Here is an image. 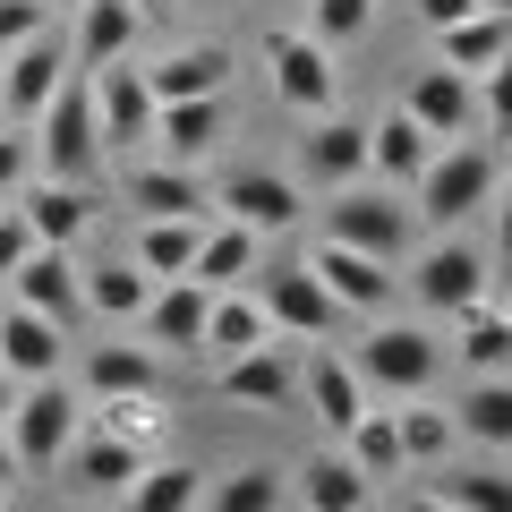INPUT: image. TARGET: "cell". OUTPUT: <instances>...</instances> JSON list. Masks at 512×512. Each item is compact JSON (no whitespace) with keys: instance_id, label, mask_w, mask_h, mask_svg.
<instances>
[{"instance_id":"obj_1","label":"cell","mask_w":512,"mask_h":512,"mask_svg":"<svg viewBox=\"0 0 512 512\" xmlns=\"http://www.w3.org/2000/svg\"><path fill=\"white\" fill-rule=\"evenodd\" d=\"M26 137H35V163L52 171V180H94V171H103V128H94V86H86V69L60 77V94L26 120Z\"/></svg>"},{"instance_id":"obj_2","label":"cell","mask_w":512,"mask_h":512,"mask_svg":"<svg viewBox=\"0 0 512 512\" xmlns=\"http://www.w3.org/2000/svg\"><path fill=\"white\" fill-rule=\"evenodd\" d=\"M410 188H419V214L436 222V231H453V222H470L478 205L495 197V146L487 137H444Z\"/></svg>"},{"instance_id":"obj_3","label":"cell","mask_w":512,"mask_h":512,"mask_svg":"<svg viewBox=\"0 0 512 512\" xmlns=\"http://www.w3.org/2000/svg\"><path fill=\"white\" fill-rule=\"evenodd\" d=\"M77 419H86V410H77V393L60 376H26L0 436H9V453H18V470L35 478V470H52V461H60V444L77 436Z\"/></svg>"},{"instance_id":"obj_4","label":"cell","mask_w":512,"mask_h":512,"mask_svg":"<svg viewBox=\"0 0 512 512\" xmlns=\"http://www.w3.org/2000/svg\"><path fill=\"white\" fill-rule=\"evenodd\" d=\"M350 367H359L367 393H427L444 367V342L427 325H376L359 350H350Z\"/></svg>"},{"instance_id":"obj_5","label":"cell","mask_w":512,"mask_h":512,"mask_svg":"<svg viewBox=\"0 0 512 512\" xmlns=\"http://www.w3.org/2000/svg\"><path fill=\"white\" fill-rule=\"evenodd\" d=\"M316 282H325V299L333 308H359V316H384L393 308V265L384 256H367V248H342V239H316L308 256H299Z\"/></svg>"},{"instance_id":"obj_6","label":"cell","mask_w":512,"mask_h":512,"mask_svg":"<svg viewBox=\"0 0 512 512\" xmlns=\"http://www.w3.org/2000/svg\"><path fill=\"white\" fill-rule=\"evenodd\" d=\"M60 77H69V43H60L52 26H43V35H26V43H9V52H0V111L26 128V120L60 94Z\"/></svg>"},{"instance_id":"obj_7","label":"cell","mask_w":512,"mask_h":512,"mask_svg":"<svg viewBox=\"0 0 512 512\" xmlns=\"http://www.w3.org/2000/svg\"><path fill=\"white\" fill-rule=\"evenodd\" d=\"M94 86V128H103V154H137L154 137V94L146 77L128 69V60H103V69H86Z\"/></svg>"},{"instance_id":"obj_8","label":"cell","mask_w":512,"mask_h":512,"mask_svg":"<svg viewBox=\"0 0 512 512\" xmlns=\"http://www.w3.org/2000/svg\"><path fill=\"white\" fill-rule=\"evenodd\" d=\"M77 274H86V265H77L69 248H52V239H35V248L18 256V265H9V291H18V308H35V316H52V325H77V316H86V291H77Z\"/></svg>"},{"instance_id":"obj_9","label":"cell","mask_w":512,"mask_h":512,"mask_svg":"<svg viewBox=\"0 0 512 512\" xmlns=\"http://www.w3.org/2000/svg\"><path fill=\"white\" fill-rule=\"evenodd\" d=\"M325 239H342V248H367V256H393L410 248V205H393V197H367V188H333V205H325Z\"/></svg>"},{"instance_id":"obj_10","label":"cell","mask_w":512,"mask_h":512,"mask_svg":"<svg viewBox=\"0 0 512 512\" xmlns=\"http://www.w3.org/2000/svg\"><path fill=\"white\" fill-rule=\"evenodd\" d=\"M265 77H274V94L299 120H308V111H333V52L316 35H291V26L265 35Z\"/></svg>"},{"instance_id":"obj_11","label":"cell","mask_w":512,"mask_h":512,"mask_svg":"<svg viewBox=\"0 0 512 512\" xmlns=\"http://www.w3.org/2000/svg\"><path fill=\"white\" fill-rule=\"evenodd\" d=\"M18 214H26V231L35 239H52V248H69V239H86L94 231V214H103V197H94V180H52V171H26V188H18Z\"/></svg>"},{"instance_id":"obj_12","label":"cell","mask_w":512,"mask_h":512,"mask_svg":"<svg viewBox=\"0 0 512 512\" xmlns=\"http://www.w3.org/2000/svg\"><path fill=\"white\" fill-rule=\"evenodd\" d=\"M137 461H146V453H137L128 436H111V427H86V419H77V436L60 444L52 470L69 478V495H120L128 478H137Z\"/></svg>"},{"instance_id":"obj_13","label":"cell","mask_w":512,"mask_h":512,"mask_svg":"<svg viewBox=\"0 0 512 512\" xmlns=\"http://www.w3.org/2000/svg\"><path fill=\"white\" fill-rule=\"evenodd\" d=\"M222 393L248 402V410H291V402H299V359L282 350V333L231 350V359H222Z\"/></svg>"},{"instance_id":"obj_14","label":"cell","mask_w":512,"mask_h":512,"mask_svg":"<svg viewBox=\"0 0 512 512\" xmlns=\"http://www.w3.org/2000/svg\"><path fill=\"white\" fill-rule=\"evenodd\" d=\"M256 308H265V325L274 333H291V342H325L333 333V299H325V282L308 274V265H282V274H265V291H256Z\"/></svg>"},{"instance_id":"obj_15","label":"cell","mask_w":512,"mask_h":512,"mask_svg":"<svg viewBox=\"0 0 512 512\" xmlns=\"http://www.w3.org/2000/svg\"><path fill=\"white\" fill-rule=\"evenodd\" d=\"M470 299H495L487 256H478L470 239H444V248H427V256H419V308H436V316H461Z\"/></svg>"},{"instance_id":"obj_16","label":"cell","mask_w":512,"mask_h":512,"mask_svg":"<svg viewBox=\"0 0 512 512\" xmlns=\"http://www.w3.org/2000/svg\"><path fill=\"white\" fill-rule=\"evenodd\" d=\"M214 205L231 222H248V231H291V222L308 214V188H299L291 171H231Z\"/></svg>"},{"instance_id":"obj_17","label":"cell","mask_w":512,"mask_h":512,"mask_svg":"<svg viewBox=\"0 0 512 512\" xmlns=\"http://www.w3.org/2000/svg\"><path fill=\"white\" fill-rule=\"evenodd\" d=\"M402 111L427 128V137H436V146H444V137H478L470 77H461V69H444V60H436V69H419V77L402 86Z\"/></svg>"},{"instance_id":"obj_18","label":"cell","mask_w":512,"mask_h":512,"mask_svg":"<svg viewBox=\"0 0 512 512\" xmlns=\"http://www.w3.org/2000/svg\"><path fill=\"white\" fill-rule=\"evenodd\" d=\"M299 171L316 188H342L367 171V120H342V111H308V137H299Z\"/></svg>"},{"instance_id":"obj_19","label":"cell","mask_w":512,"mask_h":512,"mask_svg":"<svg viewBox=\"0 0 512 512\" xmlns=\"http://www.w3.org/2000/svg\"><path fill=\"white\" fill-rule=\"evenodd\" d=\"M299 393H308V410H316L325 436H342L367 410V384H359V367H350V350H308V359H299Z\"/></svg>"},{"instance_id":"obj_20","label":"cell","mask_w":512,"mask_h":512,"mask_svg":"<svg viewBox=\"0 0 512 512\" xmlns=\"http://www.w3.org/2000/svg\"><path fill=\"white\" fill-rule=\"evenodd\" d=\"M69 18H77V35H69V69L128 60V52H137V35H146V18H137L128 0H77Z\"/></svg>"},{"instance_id":"obj_21","label":"cell","mask_w":512,"mask_h":512,"mask_svg":"<svg viewBox=\"0 0 512 512\" xmlns=\"http://www.w3.org/2000/svg\"><path fill=\"white\" fill-rule=\"evenodd\" d=\"M205 282L197 274H163L146 291V308H137V325H146V342H171V350H197L205 342Z\"/></svg>"},{"instance_id":"obj_22","label":"cell","mask_w":512,"mask_h":512,"mask_svg":"<svg viewBox=\"0 0 512 512\" xmlns=\"http://www.w3.org/2000/svg\"><path fill=\"white\" fill-rule=\"evenodd\" d=\"M163 163H205L222 146V94H180V103H154V137Z\"/></svg>"},{"instance_id":"obj_23","label":"cell","mask_w":512,"mask_h":512,"mask_svg":"<svg viewBox=\"0 0 512 512\" xmlns=\"http://www.w3.org/2000/svg\"><path fill=\"white\" fill-rule=\"evenodd\" d=\"M231 69H239V60L222 52V43H180V52H163L154 69H137V77H146L154 103H180V94H222Z\"/></svg>"},{"instance_id":"obj_24","label":"cell","mask_w":512,"mask_h":512,"mask_svg":"<svg viewBox=\"0 0 512 512\" xmlns=\"http://www.w3.org/2000/svg\"><path fill=\"white\" fill-rule=\"evenodd\" d=\"M60 350H69V325H52V316L35 308H0V367L9 376H60Z\"/></svg>"},{"instance_id":"obj_25","label":"cell","mask_w":512,"mask_h":512,"mask_svg":"<svg viewBox=\"0 0 512 512\" xmlns=\"http://www.w3.org/2000/svg\"><path fill=\"white\" fill-rule=\"evenodd\" d=\"M256 256H265V231H248V222H205V239H197V256H188V274L205 282V291H231V282H248L256 274Z\"/></svg>"},{"instance_id":"obj_26","label":"cell","mask_w":512,"mask_h":512,"mask_svg":"<svg viewBox=\"0 0 512 512\" xmlns=\"http://www.w3.org/2000/svg\"><path fill=\"white\" fill-rule=\"evenodd\" d=\"M436 43H444V69L478 77V69H495V60H512V9H470V18L436 26Z\"/></svg>"},{"instance_id":"obj_27","label":"cell","mask_w":512,"mask_h":512,"mask_svg":"<svg viewBox=\"0 0 512 512\" xmlns=\"http://www.w3.org/2000/svg\"><path fill=\"white\" fill-rule=\"evenodd\" d=\"M291 504H308V512H359V504H376V478H367L350 453H316L308 470L291 478Z\"/></svg>"},{"instance_id":"obj_28","label":"cell","mask_w":512,"mask_h":512,"mask_svg":"<svg viewBox=\"0 0 512 512\" xmlns=\"http://www.w3.org/2000/svg\"><path fill=\"white\" fill-rule=\"evenodd\" d=\"M444 350H453L470 376H504V367H512V316L495 308V299H470V308L453 316V342H444Z\"/></svg>"},{"instance_id":"obj_29","label":"cell","mask_w":512,"mask_h":512,"mask_svg":"<svg viewBox=\"0 0 512 512\" xmlns=\"http://www.w3.org/2000/svg\"><path fill=\"white\" fill-rule=\"evenodd\" d=\"M427 154H436V137H427L410 111H384V120L367 128V171H376V180H402L410 188L427 171Z\"/></svg>"},{"instance_id":"obj_30","label":"cell","mask_w":512,"mask_h":512,"mask_svg":"<svg viewBox=\"0 0 512 512\" xmlns=\"http://www.w3.org/2000/svg\"><path fill=\"white\" fill-rule=\"evenodd\" d=\"M120 197L137 205V214H205V188L188 163H128Z\"/></svg>"},{"instance_id":"obj_31","label":"cell","mask_w":512,"mask_h":512,"mask_svg":"<svg viewBox=\"0 0 512 512\" xmlns=\"http://www.w3.org/2000/svg\"><path fill=\"white\" fill-rule=\"evenodd\" d=\"M163 384V359L137 342H94L86 350V393L94 402H111V393H154Z\"/></svg>"},{"instance_id":"obj_32","label":"cell","mask_w":512,"mask_h":512,"mask_svg":"<svg viewBox=\"0 0 512 512\" xmlns=\"http://www.w3.org/2000/svg\"><path fill=\"white\" fill-rule=\"evenodd\" d=\"M197 239H205V214H137V265H146L154 282H163V274H188Z\"/></svg>"},{"instance_id":"obj_33","label":"cell","mask_w":512,"mask_h":512,"mask_svg":"<svg viewBox=\"0 0 512 512\" xmlns=\"http://www.w3.org/2000/svg\"><path fill=\"white\" fill-rule=\"evenodd\" d=\"M120 495L137 512H197L205 504V470H197V461H154V470L137 461V478H128Z\"/></svg>"},{"instance_id":"obj_34","label":"cell","mask_w":512,"mask_h":512,"mask_svg":"<svg viewBox=\"0 0 512 512\" xmlns=\"http://www.w3.org/2000/svg\"><path fill=\"white\" fill-rule=\"evenodd\" d=\"M265 333H274V325H265V308H256V299H248V291L231 282V291H214V299H205V342H197V350H214V359H231V350L265 342Z\"/></svg>"},{"instance_id":"obj_35","label":"cell","mask_w":512,"mask_h":512,"mask_svg":"<svg viewBox=\"0 0 512 512\" xmlns=\"http://www.w3.org/2000/svg\"><path fill=\"white\" fill-rule=\"evenodd\" d=\"M453 436H470V444H495V453L512 444V384H504V376H478L470 393L453 402Z\"/></svg>"},{"instance_id":"obj_36","label":"cell","mask_w":512,"mask_h":512,"mask_svg":"<svg viewBox=\"0 0 512 512\" xmlns=\"http://www.w3.org/2000/svg\"><path fill=\"white\" fill-rule=\"evenodd\" d=\"M77 291H86V308L103 316V325H137V308H146L154 274L128 256V265H103V274H77Z\"/></svg>"},{"instance_id":"obj_37","label":"cell","mask_w":512,"mask_h":512,"mask_svg":"<svg viewBox=\"0 0 512 512\" xmlns=\"http://www.w3.org/2000/svg\"><path fill=\"white\" fill-rule=\"evenodd\" d=\"M205 504L214 512H282L291 504V478H282L274 461H248V470H231V478H205Z\"/></svg>"},{"instance_id":"obj_38","label":"cell","mask_w":512,"mask_h":512,"mask_svg":"<svg viewBox=\"0 0 512 512\" xmlns=\"http://www.w3.org/2000/svg\"><path fill=\"white\" fill-rule=\"evenodd\" d=\"M393 436H402V470H427V461L453 453V410L410 393V410H393Z\"/></svg>"},{"instance_id":"obj_39","label":"cell","mask_w":512,"mask_h":512,"mask_svg":"<svg viewBox=\"0 0 512 512\" xmlns=\"http://www.w3.org/2000/svg\"><path fill=\"white\" fill-rule=\"evenodd\" d=\"M342 444H350V461H359L367 478H402V436H393V410H359V419L342 427Z\"/></svg>"},{"instance_id":"obj_40","label":"cell","mask_w":512,"mask_h":512,"mask_svg":"<svg viewBox=\"0 0 512 512\" xmlns=\"http://www.w3.org/2000/svg\"><path fill=\"white\" fill-rule=\"evenodd\" d=\"M103 427H111V436H128L137 453H146V444L171 427V410H163V384H154V393H111V402H103Z\"/></svg>"},{"instance_id":"obj_41","label":"cell","mask_w":512,"mask_h":512,"mask_svg":"<svg viewBox=\"0 0 512 512\" xmlns=\"http://www.w3.org/2000/svg\"><path fill=\"white\" fill-rule=\"evenodd\" d=\"M367 26H376V0H308V35L325 43V52H342V43H359Z\"/></svg>"},{"instance_id":"obj_42","label":"cell","mask_w":512,"mask_h":512,"mask_svg":"<svg viewBox=\"0 0 512 512\" xmlns=\"http://www.w3.org/2000/svg\"><path fill=\"white\" fill-rule=\"evenodd\" d=\"M427 504H453V512H504V504H512V478H495V470H461V478H444Z\"/></svg>"},{"instance_id":"obj_43","label":"cell","mask_w":512,"mask_h":512,"mask_svg":"<svg viewBox=\"0 0 512 512\" xmlns=\"http://www.w3.org/2000/svg\"><path fill=\"white\" fill-rule=\"evenodd\" d=\"M52 18H60L52 0H0V52H9V43H26V35H43Z\"/></svg>"},{"instance_id":"obj_44","label":"cell","mask_w":512,"mask_h":512,"mask_svg":"<svg viewBox=\"0 0 512 512\" xmlns=\"http://www.w3.org/2000/svg\"><path fill=\"white\" fill-rule=\"evenodd\" d=\"M26 171H35V137H26L18 120L0 128V197H18L26 188Z\"/></svg>"},{"instance_id":"obj_45","label":"cell","mask_w":512,"mask_h":512,"mask_svg":"<svg viewBox=\"0 0 512 512\" xmlns=\"http://www.w3.org/2000/svg\"><path fill=\"white\" fill-rule=\"evenodd\" d=\"M26 248H35V231H26V214H18V205H0V274H9V265H18Z\"/></svg>"},{"instance_id":"obj_46","label":"cell","mask_w":512,"mask_h":512,"mask_svg":"<svg viewBox=\"0 0 512 512\" xmlns=\"http://www.w3.org/2000/svg\"><path fill=\"white\" fill-rule=\"evenodd\" d=\"M410 9H419V26H427V35H436V26H453V18H470L478 0H410Z\"/></svg>"},{"instance_id":"obj_47","label":"cell","mask_w":512,"mask_h":512,"mask_svg":"<svg viewBox=\"0 0 512 512\" xmlns=\"http://www.w3.org/2000/svg\"><path fill=\"white\" fill-rule=\"evenodd\" d=\"M18 478H26V470H18V453H9V436H0V495L18 487Z\"/></svg>"},{"instance_id":"obj_48","label":"cell","mask_w":512,"mask_h":512,"mask_svg":"<svg viewBox=\"0 0 512 512\" xmlns=\"http://www.w3.org/2000/svg\"><path fill=\"white\" fill-rule=\"evenodd\" d=\"M9 402H18V376H9V367H0V427H9Z\"/></svg>"},{"instance_id":"obj_49","label":"cell","mask_w":512,"mask_h":512,"mask_svg":"<svg viewBox=\"0 0 512 512\" xmlns=\"http://www.w3.org/2000/svg\"><path fill=\"white\" fill-rule=\"evenodd\" d=\"M128 9H137V18H163V9H171V0H128Z\"/></svg>"},{"instance_id":"obj_50","label":"cell","mask_w":512,"mask_h":512,"mask_svg":"<svg viewBox=\"0 0 512 512\" xmlns=\"http://www.w3.org/2000/svg\"><path fill=\"white\" fill-rule=\"evenodd\" d=\"M180 9H222V0H180Z\"/></svg>"},{"instance_id":"obj_51","label":"cell","mask_w":512,"mask_h":512,"mask_svg":"<svg viewBox=\"0 0 512 512\" xmlns=\"http://www.w3.org/2000/svg\"><path fill=\"white\" fill-rule=\"evenodd\" d=\"M478 9H512V0H478Z\"/></svg>"},{"instance_id":"obj_52","label":"cell","mask_w":512,"mask_h":512,"mask_svg":"<svg viewBox=\"0 0 512 512\" xmlns=\"http://www.w3.org/2000/svg\"><path fill=\"white\" fill-rule=\"evenodd\" d=\"M52 9H77V0H52Z\"/></svg>"},{"instance_id":"obj_53","label":"cell","mask_w":512,"mask_h":512,"mask_svg":"<svg viewBox=\"0 0 512 512\" xmlns=\"http://www.w3.org/2000/svg\"><path fill=\"white\" fill-rule=\"evenodd\" d=\"M0 128H9V111H0Z\"/></svg>"}]
</instances>
